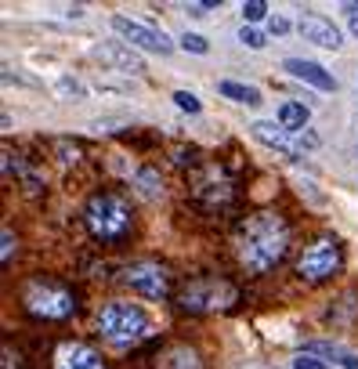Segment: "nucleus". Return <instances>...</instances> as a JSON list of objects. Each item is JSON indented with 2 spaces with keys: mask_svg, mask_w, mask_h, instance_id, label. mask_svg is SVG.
Listing matches in <instances>:
<instances>
[{
  "mask_svg": "<svg viewBox=\"0 0 358 369\" xmlns=\"http://www.w3.org/2000/svg\"><path fill=\"white\" fill-rule=\"evenodd\" d=\"M286 246H289V232H286L282 218H275V214H254L239 228V261L254 276H264L268 268H275Z\"/></svg>",
  "mask_w": 358,
  "mask_h": 369,
  "instance_id": "1",
  "label": "nucleus"
},
{
  "mask_svg": "<svg viewBox=\"0 0 358 369\" xmlns=\"http://www.w3.org/2000/svg\"><path fill=\"white\" fill-rule=\"evenodd\" d=\"M94 326L98 333L116 344V348H131V344H141L152 337V323L149 315L138 308V304H124V300H109L101 304V311L94 315Z\"/></svg>",
  "mask_w": 358,
  "mask_h": 369,
  "instance_id": "2",
  "label": "nucleus"
},
{
  "mask_svg": "<svg viewBox=\"0 0 358 369\" xmlns=\"http://www.w3.org/2000/svg\"><path fill=\"white\" fill-rule=\"evenodd\" d=\"M84 218H87L91 236H98V239H105V243H116V239H124L127 228H131V206L119 199V196L105 192V196H94V199L87 203Z\"/></svg>",
  "mask_w": 358,
  "mask_h": 369,
  "instance_id": "3",
  "label": "nucleus"
},
{
  "mask_svg": "<svg viewBox=\"0 0 358 369\" xmlns=\"http://www.w3.org/2000/svg\"><path fill=\"white\" fill-rule=\"evenodd\" d=\"M22 304L29 315L36 319H69L76 311V300L66 286H58L51 279H33L26 290H22Z\"/></svg>",
  "mask_w": 358,
  "mask_h": 369,
  "instance_id": "4",
  "label": "nucleus"
},
{
  "mask_svg": "<svg viewBox=\"0 0 358 369\" xmlns=\"http://www.w3.org/2000/svg\"><path fill=\"white\" fill-rule=\"evenodd\" d=\"M109 26L127 40V47H141V51H152V55H170L174 51L170 36L159 26H149V22H138V19H127V15H112Z\"/></svg>",
  "mask_w": 358,
  "mask_h": 369,
  "instance_id": "5",
  "label": "nucleus"
},
{
  "mask_svg": "<svg viewBox=\"0 0 358 369\" xmlns=\"http://www.w3.org/2000/svg\"><path fill=\"white\" fill-rule=\"evenodd\" d=\"M235 300V290L221 279H199L182 293V308L185 311H221Z\"/></svg>",
  "mask_w": 358,
  "mask_h": 369,
  "instance_id": "6",
  "label": "nucleus"
},
{
  "mask_svg": "<svg viewBox=\"0 0 358 369\" xmlns=\"http://www.w3.org/2000/svg\"><path fill=\"white\" fill-rule=\"evenodd\" d=\"M340 268V246L333 239H319L304 250V257L297 261V272H301L304 279L319 283V279H329L333 272Z\"/></svg>",
  "mask_w": 358,
  "mask_h": 369,
  "instance_id": "7",
  "label": "nucleus"
},
{
  "mask_svg": "<svg viewBox=\"0 0 358 369\" xmlns=\"http://www.w3.org/2000/svg\"><path fill=\"white\" fill-rule=\"evenodd\" d=\"M124 283H127L134 293L149 297V300L166 297V272H163L159 265H152V261H138V265H127V268H124Z\"/></svg>",
  "mask_w": 358,
  "mask_h": 369,
  "instance_id": "8",
  "label": "nucleus"
},
{
  "mask_svg": "<svg viewBox=\"0 0 358 369\" xmlns=\"http://www.w3.org/2000/svg\"><path fill=\"white\" fill-rule=\"evenodd\" d=\"M91 55H94L101 66L116 69V73H134V76L145 73V62L138 59V51L127 47V44H116V40H109V44H94Z\"/></svg>",
  "mask_w": 358,
  "mask_h": 369,
  "instance_id": "9",
  "label": "nucleus"
},
{
  "mask_svg": "<svg viewBox=\"0 0 358 369\" xmlns=\"http://www.w3.org/2000/svg\"><path fill=\"white\" fill-rule=\"evenodd\" d=\"M297 29H301V36L308 40V44H315V47H326V51H337L340 47V29L326 19V15H315V11H304L301 15V22H297Z\"/></svg>",
  "mask_w": 358,
  "mask_h": 369,
  "instance_id": "10",
  "label": "nucleus"
},
{
  "mask_svg": "<svg viewBox=\"0 0 358 369\" xmlns=\"http://www.w3.org/2000/svg\"><path fill=\"white\" fill-rule=\"evenodd\" d=\"M54 369H105L101 365V355L87 344H62L54 351Z\"/></svg>",
  "mask_w": 358,
  "mask_h": 369,
  "instance_id": "11",
  "label": "nucleus"
},
{
  "mask_svg": "<svg viewBox=\"0 0 358 369\" xmlns=\"http://www.w3.org/2000/svg\"><path fill=\"white\" fill-rule=\"evenodd\" d=\"M282 69H286L293 80H304V84H312V87H319V91H337V80H333L319 62H308V59H286Z\"/></svg>",
  "mask_w": 358,
  "mask_h": 369,
  "instance_id": "12",
  "label": "nucleus"
},
{
  "mask_svg": "<svg viewBox=\"0 0 358 369\" xmlns=\"http://www.w3.org/2000/svg\"><path fill=\"white\" fill-rule=\"evenodd\" d=\"M304 355H315V358L329 362L333 369H358V355H351V351H347V348H340V344L312 340V344H304Z\"/></svg>",
  "mask_w": 358,
  "mask_h": 369,
  "instance_id": "13",
  "label": "nucleus"
},
{
  "mask_svg": "<svg viewBox=\"0 0 358 369\" xmlns=\"http://www.w3.org/2000/svg\"><path fill=\"white\" fill-rule=\"evenodd\" d=\"M250 134H254L257 141H264L268 148H279V152H286V156H289V160H297V152L289 148V141H286V134H282V127H279V123L257 120V123H250Z\"/></svg>",
  "mask_w": 358,
  "mask_h": 369,
  "instance_id": "14",
  "label": "nucleus"
},
{
  "mask_svg": "<svg viewBox=\"0 0 358 369\" xmlns=\"http://www.w3.org/2000/svg\"><path fill=\"white\" fill-rule=\"evenodd\" d=\"M308 105L304 101H282L279 105V113H275V120H279V127L282 131H304V123H308Z\"/></svg>",
  "mask_w": 358,
  "mask_h": 369,
  "instance_id": "15",
  "label": "nucleus"
},
{
  "mask_svg": "<svg viewBox=\"0 0 358 369\" xmlns=\"http://www.w3.org/2000/svg\"><path fill=\"white\" fill-rule=\"evenodd\" d=\"M217 91H221L224 98L239 101V105H250V109H257V105L264 101L257 87H250V84H239V80H221V84H217Z\"/></svg>",
  "mask_w": 358,
  "mask_h": 369,
  "instance_id": "16",
  "label": "nucleus"
},
{
  "mask_svg": "<svg viewBox=\"0 0 358 369\" xmlns=\"http://www.w3.org/2000/svg\"><path fill=\"white\" fill-rule=\"evenodd\" d=\"M159 369H203L199 365V355L185 344H177V348H166L159 355Z\"/></svg>",
  "mask_w": 358,
  "mask_h": 369,
  "instance_id": "17",
  "label": "nucleus"
},
{
  "mask_svg": "<svg viewBox=\"0 0 358 369\" xmlns=\"http://www.w3.org/2000/svg\"><path fill=\"white\" fill-rule=\"evenodd\" d=\"M134 188H138L141 199H159V196H163V178H159V171H152V167L134 171Z\"/></svg>",
  "mask_w": 358,
  "mask_h": 369,
  "instance_id": "18",
  "label": "nucleus"
},
{
  "mask_svg": "<svg viewBox=\"0 0 358 369\" xmlns=\"http://www.w3.org/2000/svg\"><path fill=\"white\" fill-rule=\"evenodd\" d=\"M174 101H177V109H185V113H199L203 109V101L192 91H174Z\"/></svg>",
  "mask_w": 358,
  "mask_h": 369,
  "instance_id": "19",
  "label": "nucleus"
},
{
  "mask_svg": "<svg viewBox=\"0 0 358 369\" xmlns=\"http://www.w3.org/2000/svg\"><path fill=\"white\" fill-rule=\"evenodd\" d=\"M239 44H247V47L261 51V47H264V33H257L254 26H243V29H239Z\"/></svg>",
  "mask_w": 358,
  "mask_h": 369,
  "instance_id": "20",
  "label": "nucleus"
},
{
  "mask_svg": "<svg viewBox=\"0 0 358 369\" xmlns=\"http://www.w3.org/2000/svg\"><path fill=\"white\" fill-rule=\"evenodd\" d=\"M182 47L192 51V55H207V51H210V44H207L199 33H185V36H182Z\"/></svg>",
  "mask_w": 358,
  "mask_h": 369,
  "instance_id": "21",
  "label": "nucleus"
},
{
  "mask_svg": "<svg viewBox=\"0 0 358 369\" xmlns=\"http://www.w3.org/2000/svg\"><path fill=\"white\" fill-rule=\"evenodd\" d=\"M243 19H247V26H250V22H264V19H268V4H261V0L243 4Z\"/></svg>",
  "mask_w": 358,
  "mask_h": 369,
  "instance_id": "22",
  "label": "nucleus"
},
{
  "mask_svg": "<svg viewBox=\"0 0 358 369\" xmlns=\"http://www.w3.org/2000/svg\"><path fill=\"white\" fill-rule=\"evenodd\" d=\"M293 369H333V365L322 362V358H315V355H297V358H293Z\"/></svg>",
  "mask_w": 358,
  "mask_h": 369,
  "instance_id": "23",
  "label": "nucleus"
},
{
  "mask_svg": "<svg viewBox=\"0 0 358 369\" xmlns=\"http://www.w3.org/2000/svg\"><path fill=\"white\" fill-rule=\"evenodd\" d=\"M217 8H221V0H203V4H189V15L203 19L207 11H217Z\"/></svg>",
  "mask_w": 358,
  "mask_h": 369,
  "instance_id": "24",
  "label": "nucleus"
},
{
  "mask_svg": "<svg viewBox=\"0 0 358 369\" xmlns=\"http://www.w3.org/2000/svg\"><path fill=\"white\" fill-rule=\"evenodd\" d=\"M58 91H62V94H73V98H84V87H80L76 80H69V76L58 80Z\"/></svg>",
  "mask_w": 358,
  "mask_h": 369,
  "instance_id": "25",
  "label": "nucleus"
},
{
  "mask_svg": "<svg viewBox=\"0 0 358 369\" xmlns=\"http://www.w3.org/2000/svg\"><path fill=\"white\" fill-rule=\"evenodd\" d=\"M268 29H272L275 36H286V33H289V22H286L282 15H272V19H268Z\"/></svg>",
  "mask_w": 358,
  "mask_h": 369,
  "instance_id": "26",
  "label": "nucleus"
},
{
  "mask_svg": "<svg viewBox=\"0 0 358 369\" xmlns=\"http://www.w3.org/2000/svg\"><path fill=\"white\" fill-rule=\"evenodd\" d=\"M11 253H15V239H11V228H4V265L11 261Z\"/></svg>",
  "mask_w": 358,
  "mask_h": 369,
  "instance_id": "27",
  "label": "nucleus"
},
{
  "mask_svg": "<svg viewBox=\"0 0 358 369\" xmlns=\"http://www.w3.org/2000/svg\"><path fill=\"white\" fill-rule=\"evenodd\" d=\"M297 141H301V145H308V148H319V138H315L312 131H301V134H297Z\"/></svg>",
  "mask_w": 358,
  "mask_h": 369,
  "instance_id": "28",
  "label": "nucleus"
},
{
  "mask_svg": "<svg viewBox=\"0 0 358 369\" xmlns=\"http://www.w3.org/2000/svg\"><path fill=\"white\" fill-rule=\"evenodd\" d=\"M344 11L351 15V22H358V4H344Z\"/></svg>",
  "mask_w": 358,
  "mask_h": 369,
  "instance_id": "29",
  "label": "nucleus"
},
{
  "mask_svg": "<svg viewBox=\"0 0 358 369\" xmlns=\"http://www.w3.org/2000/svg\"><path fill=\"white\" fill-rule=\"evenodd\" d=\"M351 33H354V36H358V22H351Z\"/></svg>",
  "mask_w": 358,
  "mask_h": 369,
  "instance_id": "30",
  "label": "nucleus"
}]
</instances>
